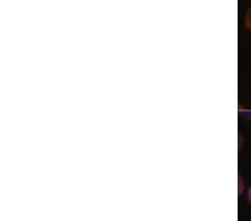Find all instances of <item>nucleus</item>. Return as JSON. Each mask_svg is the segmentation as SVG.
Segmentation results:
<instances>
[{
	"mask_svg": "<svg viewBox=\"0 0 251 221\" xmlns=\"http://www.w3.org/2000/svg\"><path fill=\"white\" fill-rule=\"evenodd\" d=\"M245 22H246V26L248 27L249 29H251V8H250L248 11H247Z\"/></svg>",
	"mask_w": 251,
	"mask_h": 221,
	"instance_id": "nucleus-1",
	"label": "nucleus"
},
{
	"mask_svg": "<svg viewBox=\"0 0 251 221\" xmlns=\"http://www.w3.org/2000/svg\"><path fill=\"white\" fill-rule=\"evenodd\" d=\"M248 200L249 202H251V188L248 190Z\"/></svg>",
	"mask_w": 251,
	"mask_h": 221,
	"instance_id": "nucleus-2",
	"label": "nucleus"
}]
</instances>
